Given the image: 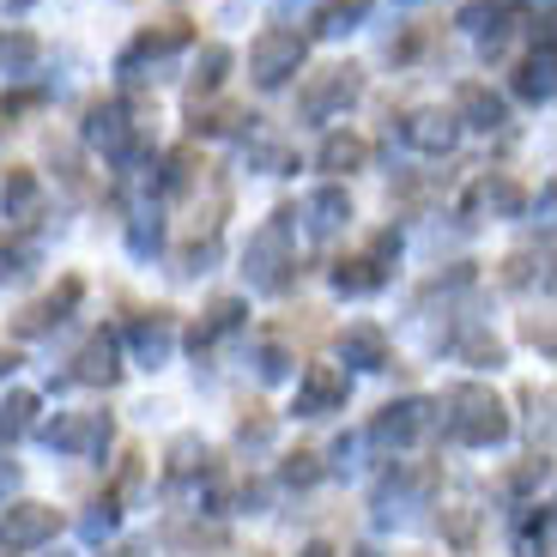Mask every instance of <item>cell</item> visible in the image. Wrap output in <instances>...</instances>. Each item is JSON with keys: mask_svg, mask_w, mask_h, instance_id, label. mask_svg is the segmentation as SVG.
Returning a JSON list of instances; mask_svg holds the SVG:
<instances>
[{"mask_svg": "<svg viewBox=\"0 0 557 557\" xmlns=\"http://www.w3.org/2000/svg\"><path fill=\"white\" fill-rule=\"evenodd\" d=\"M243 273H249V285L255 292H278L285 278H292V267H297V243H292V212H273V219L261 224L249 237V255H243Z\"/></svg>", "mask_w": 557, "mask_h": 557, "instance_id": "obj_2", "label": "cell"}, {"mask_svg": "<svg viewBox=\"0 0 557 557\" xmlns=\"http://www.w3.org/2000/svg\"><path fill=\"white\" fill-rule=\"evenodd\" d=\"M406 7H412V0H406Z\"/></svg>", "mask_w": 557, "mask_h": 557, "instance_id": "obj_39", "label": "cell"}, {"mask_svg": "<svg viewBox=\"0 0 557 557\" xmlns=\"http://www.w3.org/2000/svg\"><path fill=\"white\" fill-rule=\"evenodd\" d=\"M351 557H376V552H370V545H358V552H351Z\"/></svg>", "mask_w": 557, "mask_h": 557, "instance_id": "obj_38", "label": "cell"}, {"mask_svg": "<svg viewBox=\"0 0 557 557\" xmlns=\"http://www.w3.org/2000/svg\"><path fill=\"white\" fill-rule=\"evenodd\" d=\"M339 358L358 363V370H382L388 363V334H382L376 321H358V327L339 334Z\"/></svg>", "mask_w": 557, "mask_h": 557, "instance_id": "obj_14", "label": "cell"}, {"mask_svg": "<svg viewBox=\"0 0 557 557\" xmlns=\"http://www.w3.org/2000/svg\"><path fill=\"white\" fill-rule=\"evenodd\" d=\"M200 460H207V448H200L195 436H176V443H170V473H195Z\"/></svg>", "mask_w": 557, "mask_h": 557, "instance_id": "obj_30", "label": "cell"}, {"mask_svg": "<svg viewBox=\"0 0 557 557\" xmlns=\"http://www.w3.org/2000/svg\"><path fill=\"white\" fill-rule=\"evenodd\" d=\"M224 67H231V49H224V42H207V49H200V61H195V79H188V98H212V91H219L224 85Z\"/></svg>", "mask_w": 557, "mask_h": 557, "instance_id": "obj_23", "label": "cell"}, {"mask_svg": "<svg viewBox=\"0 0 557 557\" xmlns=\"http://www.w3.org/2000/svg\"><path fill=\"white\" fill-rule=\"evenodd\" d=\"M249 164L255 170H267V176H278V170H292V146H285V139H255L249 146Z\"/></svg>", "mask_w": 557, "mask_h": 557, "instance_id": "obj_28", "label": "cell"}, {"mask_svg": "<svg viewBox=\"0 0 557 557\" xmlns=\"http://www.w3.org/2000/svg\"><path fill=\"white\" fill-rule=\"evenodd\" d=\"M460 358H473V363H497L503 351H497V339H485V334H473V339H460Z\"/></svg>", "mask_w": 557, "mask_h": 557, "instance_id": "obj_31", "label": "cell"}, {"mask_svg": "<svg viewBox=\"0 0 557 557\" xmlns=\"http://www.w3.org/2000/svg\"><path fill=\"white\" fill-rule=\"evenodd\" d=\"M170 339H176V321H170V309H152V315L134 321V358H139V363H164V358H170Z\"/></svg>", "mask_w": 557, "mask_h": 557, "instance_id": "obj_17", "label": "cell"}, {"mask_svg": "<svg viewBox=\"0 0 557 557\" xmlns=\"http://www.w3.org/2000/svg\"><path fill=\"white\" fill-rule=\"evenodd\" d=\"M37 267V243L30 237H0V285L7 278H25Z\"/></svg>", "mask_w": 557, "mask_h": 557, "instance_id": "obj_26", "label": "cell"}, {"mask_svg": "<svg viewBox=\"0 0 557 557\" xmlns=\"http://www.w3.org/2000/svg\"><path fill=\"white\" fill-rule=\"evenodd\" d=\"M79 278H61V292L55 297H42V304H30L25 315H18V339H37V334H49V327H61L67 321V309L79 304Z\"/></svg>", "mask_w": 557, "mask_h": 557, "instance_id": "obj_12", "label": "cell"}, {"mask_svg": "<svg viewBox=\"0 0 557 557\" xmlns=\"http://www.w3.org/2000/svg\"><path fill=\"white\" fill-rule=\"evenodd\" d=\"M158 243H164V224H158V212H134V231H127V249H134V255H152Z\"/></svg>", "mask_w": 557, "mask_h": 557, "instance_id": "obj_29", "label": "cell"}, {"mask_svg": "<svg viewBox=\"0 0 557 557\" xmlns=\"http://www.w3.org/2000/svg\"><path fill=\"white\" fill-rule=\"evenodd\" d=\"M346 406V370L334 363H315L304 382H297V412L304 418H321V412H339Z\"/></svg>", "mask_w": 557, "mask_h": 557, "instance_id": "obj_10", "label": "cell"}, {"mask_svg": "<svg viewBox=\"0 0 557 557\" xmlns=\"http://www.w3.org/2000/svg\"><path fill=\"white\" fill-rule=\"evenodd\" d=\"M49 533H55V509H42V503H13V509L0 516V545H7V552L42 545Z\"/></svg>", "mask_w": 557, "mask_h": 557, "instance_id": "obj_9", "label": "cell"}, {"mask_svg": "<svg viewBox=\"0 0 557 557\" xmlns=\"http://www.w3.org/2000/svg\"><path fill=\"white\" fill-rule=\"evenodd\" d=\"M363 18H370V0H327L315 13V37H346V30H358Z\"/></svg>", "mask_w": 557, "mask_h": 557, "instance_id": "obj_24", "label": "cell"}, {"mask_svg": "<svg viewBox=\"0 0 557 557\" xmlns=\"http://www.w3.org/2000/svg\"><path fill=\"white\" fill-rule=\"evenodd\" d=\"M400 255V237L394 231H376V243H370V255H358V261H339L334 267V285L346 297H363V292H376L382 278H388V261Z\"/></svg>", "mask_w": 557, "mask_h": 557, "instance_id": "obj_5", "label": "cell"}, {"mask_svg": "<svg viewBox=\"0 0 557 557\" xmlns=\"http://www.w3.org/2000/svg\"><path fill=\"white\" fill-rule=\"evenodd\" d=\"M443 431L455 436V443H467V448H491V443L509 436V412H503V400L491 388L460 382V388H448V400H443Z\"/></svg>", "mask_w": 557, "mask_h": 557, "instance_id": "obj_1", "label": "cell"}, {"mask_svg": "<svg viewBox=\"0 0 557 557\" xmlns=\"http://www.w3.org/2000/svg\"><path fill=\"white\" fill-rule=\"evenodd\" d=\"M13 363H18V358H13V351H7V346H0V376H7V370H13Z\"/></svg>", "mask_w": 557, "mask_h": 557, "instance_id": "obj_37", "label": "cell"}, {"mask_svg": "<svg viewBox=\"0 0 557 557\" xmlns=\"http://www.w3.org/2000/svg\"><path fill=\"white\" fill-rule=\"evenodd\" d=\"M285 479H292V485H315V479H321L315 455H292V460H285Z\"/></svg>", "mask_w": 557, "mask_h": 557, "instance_id": "obj_34", "label": "cell"}, {"mask_svg": "<svg viewBox=\"0 0 557 557\" xmlns=\"http://www.w3.org/2000/svg\"><path fill=\"white\" fill-rule=\"evenodd\" d=\"M0 207H7V219H13V224H30V219H37V212H42V182H37V170H7Z\"/></svg>", "mask_w": 557, "mask_h": 557, "instance_id": "obj_16", "label": "cell"}, {"mask_svg": "<svg viewBox=\"0 0 557 557\" xmlns=\"http://www.w3.org/2000/svg\"><path fill=\"white\" fill-rule=\"evenodd\" d=\"M358 91H363V73L358 67H321L315 79L304 85L297 110H304V122H334L346 103H358Z\"/></svg>", "mask_w": 557, "mask_h": 557, "instance_id": "obj_4", "label": "cell"}, {"mask_svg": "<svg viewBox=\"0 0 557 557\" xmlns=\"http://www.w3.org/2000/svg\"><path fill=\"white\" fill-rule=\"evenodd\" d=\"M18 485V467H7V460H0V491H13Z\"/></svg>", "mask_w": 557, "mask_h": 557, "instance_id": "obj_35", "label": "cell"}, {"mask_svg": "<svg viewBox=\"0 0 557 557\" xmlns=\"http://www.w3.org/2000/svg\"><path fill=\"white\" fill-rule=\"evenodd\" d=\"M363 158H370V146H363L358 134H327L321 139V152H315V164L334 170V176H346V170H358Z\"/></svg>", "mask_w": 557, "mask_h": 557, "instance_id": "obj_22", "label": "cell"}, {"mask_svg": "<svg viewBox=\"0 0 557 557\" xmlns=\"http://www.w3.org/2000/svg\"><path fill=\"white\" fill-rule=\"evenodd\" d=\"M346 219H351L346 188H315V195L304 200V224H309V237H334V231H339Z\"/></svg>", "mask_w": 557, "mask_h": 557, "instance_id": "obj_15", "label": "cell"}, {"mask_svg": "<svg viewBox=\"0 0 557 557\" xmlns=\"http://www.w3.org/2000/svg\"><path fill=\"white\" fill-rule=\"evenodd\" d=\"M491 212H521V188L509 176H479L467 195V219H491Z\"/></svg>", "mask_w": 557, "mask_h": 557, "instance_id": "obj_18", "label": "cell"}, {"mask_svg": "<svg viewBox=\"0 0 557 557\" xmlns=\"http://www.w3.org/2000/svg\"><path fill=\"white\" fill-rule=\"evenodd\" d=\"M110 528H115V509H110V503H98V509H91V516L79 521V533H85V540H103Z\"/></svg>", "mask_w": 557, "mask_h": 557, "instance_id": "obj_32", "label": "cell"}, {"mask_svg": "<svg viewBox=\"0 0 557 557\" xmlns=\"http://www.w3.org/2000/svg\"><path fill=\"white\" fill-rule=\"evenodd\" d=\"M297 557H334V552H327V545H304Z\"/></svg>", "mask_w": 557, "mask_h": 557, "instance_id": "obj_36", "label": "cell"}, {"mask_svg": "<svg viewBox=\"0 0 557 557\" xmlns=\"http://www.w3.org/2000/svg\"><path fill=\"white\" fill-rule=\"evenodd\" d=\"M42 443L61 448V455H91V448L110 443V418L103 412H55L42 424Z\"/></svg>", "mask_w": 557, "mask_h": 557, "instance_id": "obj_6", "label": "cell"}, {"mask_svg": "<svg viewBox=\"0 0 557 557\" xmlns=\"http://www.w3.org/2000/svg\"><path fill=\"white\" fill-rule=\"evenodd\" d=\"M255 370H261L267 382H278V376H285V370H292V358H285V351H278V346H261V358H255Z\"/></svg>", "mask_w": 557, "mask_h": 557, "instance_id": "obj_33", "label": "cell"}, {"mask_svg": "<svg viewBox=\"0 0 557 557\" xmlns=\"http://www.w3.org/2000/svg\"><path fill=\"white\" fill-rule=\"evenodd\" d=\"M304 55H309L304 30L267 25L261 37L249 42V73H255V85H261V91H278V85L292 79V73H304Z\"/></svg>", "mask_w": 557, "mask_h": 557, "instance_id": "obj_3", "label": "cell"}, {"mask_svg": "<svg viewBox=\"0 0 557 557\" xmlns=\"http://www.w3.org/2000/svg\"><path fill=\"white\" fill-rule=\"evenodd\" d=\"M30 424H37V394H7V406H0V443H18Z\"/></svg>", "mask_w": 557, "mask_h": 557, "instance_id": "obj_25", "label": "cell"}, {"mask_svg": "<svg viewBox=\"0 0 557 557\" xmlns=\"http://www.w3.org/2000/svg\"><path fill=\"white\" fill-rule=\"evenodd\" d=\"M237 327H243V297H219V304H207V315H200V327H195V351H207L212 339L237 334Z\"/></svg>", "mask_w": 557, "mask_h": 557, "instance_id": "obj_19", "label": "cell"}, {"mask_svg": "<svg viewBox=\"0 0 557 557\" xmlns=\"http://www.w3.org/2000/svg\"><path fill=\"white\" fill-rule=\"evenodd\" d=\"M73 376H79V382H115V376H122V363H115V339L110 334L85 339L79 363H73Z\"/></svg>", "mask_w": 557, "mask_h": 557, "instance_id": "obj_20", "label": "cell"}, {"mask_svg": "<svg viewBox=\"0 0 557 557\" xmlns=\"http://www.w3.org/2000/svg\"><path fill=\"white\" fill-rule=\"evenodd\" d=\"M182 42H188V30H182V25L146 30V37H134V49H127V55L115 61V73H122V79H139V67H146V61H164V55H176Z\"/></svg>", "mask_w": 557, "mask_h": 557, "instance_id": "obj_13", "label": "cell"}, {"mask_svg": "<svg viewBox=\"0 0 557 557\" xmlns=\"http://www.w3.org/2000/svg\"><path fill=\"white\" fill-rule=\"evenodd\" d=\"M188 182H195V152L182 146V152H170V158H164V176H158V195H182Z\"/></svg>", "mask_w": 557, "mask_h": 557, "instance_id": "obj_27", "label": "cell"}, {"mask_svg": "<svg viewBox=\"0 0 557 557\" xmlns=\"http://www.w3.org/2000/svg\"><path fill=\"white\" fill-rule=\"evenodd\" d=\"M516 91H521L528 103H545V98H552V37H545L540 49H533V55L521 61V79H516Z\"/></svg>", "mask_w": 557, "mask_h": 557, "instance_id": "obj_21", "label": "cell"}, {"mask_svg": "<svg viewBox=\"0 0 557 557\" xmlns=\"http://www.w3.org/2000/svg\"><path fill=\"white\" fill-rule=\"evenodd\" d=\"M431 424H436V406L431 400H400V406H388V412L376 418V443L382 448H412L418 436H431Z\"/></svg>", "mask_w": 557, "mask_h": 557, "instance_id": "obj_8", "label": "cell"}, {"mask_svg": "<svg viewBox=\"0 0 557 557\" xmlns=\"http://www.w3.org/2000/svg\"><path fill=\"white\" fill-rule=\"evenodd\" d=\"M400 139L412 146V152H424V158H443V152H455L460 122H455V110H412L400 122Z\"/></svg>", "mask_w": 557, "mask_h": 557, "instance_id": "obj_7", "label": "cell"}, {"mask_svg": "<svg viewBox=\"0 0 557 557\" xmlns=\"http://www.w3.org/2000/svg\"><path fill=\"white\" fill-rule=\"evenodd\" d=\"M455 122H467V127H479V134H497L503 122H509V110H503V98L491 91V85H479V79H467L455 91Z\"/></svg>", "mask_w": 557, "mask_h": 557, "instance_id": "obj_11", "label": "cell"}]
</instances>
